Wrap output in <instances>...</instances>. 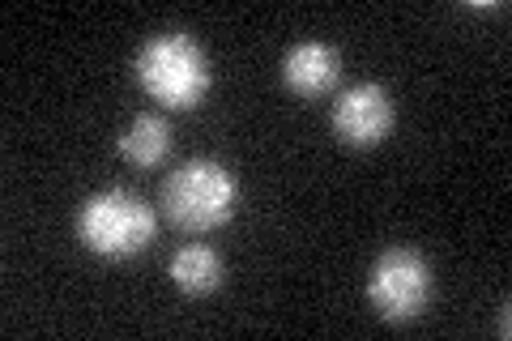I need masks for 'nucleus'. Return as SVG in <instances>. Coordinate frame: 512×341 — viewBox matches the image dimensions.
<instances>
[{
	"label": "nucleus",
	"instance_id": "f257e3e1",
	"mask_svg": "<svg viewBox=\"0 0 512 341\" xmlns=\"http://www.w3.org/2000/svg\"><path fill=\"white\" fill-rule=\"evenodd\" d=\"M133 69L141 90L167 111H192L210 94V56L184 30H167V35L146 39Z\"/></svg>",
	"mask_w": 512,
	"mask_h": 341
},
{
	"label": "nucleus",
	"instance_id": "f03ea898",
	"mask_svg": "<svg viewBox=\"0 0 512 341\" xmlns=\"http://www.w3.org/2000/svg\"><path fill=\"white\" fill-rule=\"evenodd\" d=\"M239 184L218 158H188L163 184V214L188 235H210L235 218Z\"/></svg>",
	"mask_w": 512,
	"mask_h": 341
},
{
	"label": "nucleus",
	"instance_id": "7ed1b4c3",
	"mask_svg": "<svg viewBox=\"0 0 512 341\" xmlns=\"http://www.w3.org/2000/svg\"><path fill=\"white\" fill-rule=\"evenodd\" d=\"M154 231H158L154 205L124 188L94 192V197L77 209V239H82L94 256H103V261H128V256L146 252L154 243Z\"/></svg>",
	"mask_w": 512,
	"mask_h": 341
},
{
	"label": "nucleus",
	"instance_id": "20e7f679",
	"mask_svg": "<svg viewBox=\"0 0 512 341\" xmlns=\"http://www.w3.org/2000/svg\"><path fill=\"white\" fill-rule=\"evenodd\" d=\"M431 290H436L431 265H427V256L414 252V248L380 252L372 261V269H367V303H372L376 316L389 320V324L419 320L431 303Z\"/></svg>",
	"mask_w": 512,
	"mask_h": 341
},
{
	"label": "nucleus",
	"instance_id": "39448f33",
	"mask_svg": "<svg viewBox=\"0 0 512 341\" xmlns=\"http://www.w3.org/2000/svg\"><path fill=\"white\" fill-rule=\"evenodd\" d=\"M393 94L380 86V81H359L338 94L333 103V133H338L342 145L350 150H372L384 137L393 133Z\"/></svg>",
	"mask_w": 512,
	"mask_h": 341
},
{
	"label": "nucleus",
	"instance_id": "423d86ee",
	"mask_svg": "<svg viewBox=\"0 0 512 341\" xmlns=\"http://www.w3.org/2000/svg\"><path fill=\"white\" fill-rule=\"evenodd\" d=\"M338 77H342V56L329 43H295L282 56V86L295 99H308V103L325 99L338 86Z\"/></svg>",
	"mask_w": 512,
	"mask_h": 341
},
{
	"label": "nucleus",
	"instance_id": "0eeeda50",
	"mask_svg": "<svg viewBox=\"0 0 512 341\" xmlns=\"http://www.w3.org/2000/svg\"><path fill=\"white\" fill-rule=\"evenodd\" d=\"M171 282L180 295H192V299H201V295H214V290L222 286V278H227V265H222V256L210 248V243H188V248H180L171 256Z\"/></svg>",
	"mask_w": 512,
	"mask_h": 341
},
{
	"label": "nucleus",
	"instance_id": "6e6552de",
	"mask_svg": "<svg viewBox=\"0 0 512 341\" xmlns=\"http://www.w3.org/2000/svg\"><path fill=\"white\" fill-rule=\"evenodd\" d=\"M120 154H124V162H133L137 171L163 167L167 154H171V124L163 116H154V111L137 116L120 133Z\"/></svg>",
	"mask_w": 512,
	"mask_h": 341
}]
</instances>
